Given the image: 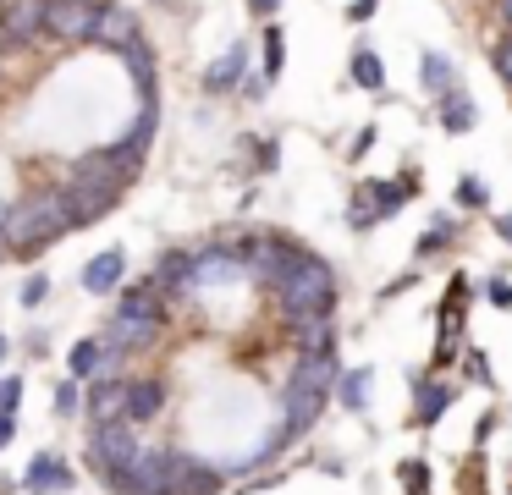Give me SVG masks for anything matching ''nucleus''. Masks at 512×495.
I'll list each match as a JSON object with an SVG mask.
<instances>
[{
    "label": "nucleus",
    "mask_w": 512,
    "mask_h": 495,
    "mask_svg": "<svg viewBox=\"0 0 512 495\" xmlns=\"http://www.w3.org/2000/svg\"><path fill=\"white\" fill-rule=\"evenodd\" d=\"M276 297H281V314H287V319L331 314V308H336V275H331V264L298 248L287 259V270L276 275Z\"/></svg>",
    "instance_id": "1"
},
{
    "label": "nucleus",
    "mask_w": 512,
    "mask_h": 495,
    "mask_svg": "<svg viewBox=\"0 0 512 495\" xmlns=\"http://www.w3.org/2000/svg\"><path fill=\"white\" fill-rule=\"evenodd\" d=\"M67 231H72V215H67V198L61 193H34L0 220V242L12 253H23V259L34 248H50V242L67 237Z\"/></svg>",
    "instance_id": "2"
},
{
    "label": "nucleus",
    "mask_w": 512,
    "mask_h": 495,
    "mask_svg": "<svg viewBox=\"0 0 512 495\" xmlns=\"http://www.w3.org/2000/svg\"><path fill=\"white\" fill-rule=\"evenodd\" d=\"M138 451H144V446H138V429L127 424V418H111V424H94V435H89V462H94V468H100L111 484H116V473H122L127 462L138 457Z\"/></svg>",
    "instance_id": "3"
},
{
    "label": "nucleus",
    "mask_w": 512,
    "mask_h": 495,
    "mask_svg": "<svg viewBox=\"0 0 512 495\" xmlns=\"http://www.w3.org/2000/svg\"><path fill=\"white\" fill-rule=\"evenodd\" d=\"M94 0H45V39L56 44H78L94 33Z\"/></svg>",
    "instance_id": "4"
},
{
    "label": "nucleus",
    "mask_w": 512,
    "mask_h": 495,
    "mask_svg": "<svg viewBox=\"0 0 512 495\" xmlns=\"http://www.w3.org/2000/svg\"><path fill=\"white\" fill-rule=\"evenodd\" d=\"M166 462H171V451H138L116 473V490L122 495H166Z\"/></svg>",
    "instance_id": "5"
},
{
    "label": "nucleus",
    "mask_w": 512,
    "mask_h": 495,
    "mask_svg": "<svg viewBox=\"0 0 512 495\" xmlns=\"http://www.w3.org/2000/svg\"><path fill=\"white\" fill-rule=\"evenodd\" d=\"M94 44H105V50H127L133 39H144V28H138L133 6H116V0H100V11H94Z\"/></svg>",
    "instance_id": "6"
},
{
    "label": "nucleus",
    "mask_w": 512,
    "mask_h": 495,
    "mask_svg": "<svg viewBox=\"0 0 512 495\" xmlns=\"http://www.w3.org/2000/svg\"><path fill=\"white\" fill-rule=\"evenodd\" d=\"M221 490V473L199 457H171L166 462V495H215Z\"/></svg>",
    "instance_id": "7"
},
{
    "label": "nucleus",
    "mask_w": 512,
    "mask_h": 495,
    "mask_svg": "<svg viewBox=\"0 0 512 495\" xmlns=\"http://www.w3.org/2000/svg\"><path fill=\"white\" fill-rule=\"evenodd\" d=\"M0 33L12 44L45 39V0H0Z\"/></svg>",
    "instance_id": "8"
},
{
    "label": "nucleus",
    "mask_w": 512,
    "mask_h": 495,
    "mask_svg": "<svg viewBox=\"0 0 512 495\" xmlns=\"http://www.w3.org/2000/svg\"><path fill=\"white\" fill-rule=\"evenodd\" d=\"M463 292H468V281L463 275H452V292H446V308H441V347H435V358H452L457 352V325H463Z\"/></svg>",
    "instance_id": "9"
},
{
    "label": "nucleus",
    "mask_w": 512,
    "mask_h": 495,
    "mask_svg": "<svg viewBox=\"0 0 512 495\" xmlns=\"http://www.w3.org/2000/svg\"><path fill=\"white\" fill-rule=\"evenodd\" d=\"M292 253H298V248H287V242H276V237H259V242H254V253H248V270H254L259 281L276 286V275L287 270Z\"/></svg>",
    "instance_id": "10"
},
{
    "label": "nucleus",
    "mask_w": 512,
    "mask_h": 495,
    "mask_svg": "<svg viewBox=\"0 0 512 495\" xmlns=\"http://www.w3.org/2000/svg\"><path fill=\"white\" fill-rule=\"evenodd\" d=\"M122 270H127V253L122 248H105L100 259L83 264V286H89V292H111V286L122 281Z\"/></svg>",
    "instance_id": "11"
},
{
    "label": "nucleus",
    "mask_w": 512,
    "mask_h": 495,
    "mask_svg": "<svg viewBox=\"0 0 512 495\" xmlns=\"http://www.w3.org/2000/svg\"><path fill=\"white\" fill-rule=\"evenodd\" d=\"M160 407H166V385L160 380H127V418H133V424L155 418Z\"/></svg>",
    "instance_id": "12"
},
{
    "label": "nucleus",
    "mask_w": 512,
    "mask_h": 495,
    "mask_svg": "<svg viewBox=\"0 0 512 495\" xmlns=\"http://www.w3.org/2000/svg\"><path fill=\"white\" fill-rule=\"evenodd\" d=\"M243 66H248V44H232L221 61H210V72H204V88H210V94H226V88H237Z\"/></svg>",
    "instance_id": "13"
},
{
    "label": "nucleus",
    "mask_w": 512,
    "mask_h": 495,
    "mask_svg": "<svg viewBox=\"0 0 512 495\" xmlns=\"http://www.w3.org/2000/svg\"><path fill=\"white\" fill-rule=\"evenodd\" d=\"M89 413H94V424L127 418V380H116V385H94V391H89Z\"/></svg>",
    "instance_id": "14"
},
{
    "label": "nucleus",
    "mask_w": 512,
    "mask_h": 495,
    "mask_svg": "<svg viewBox=\"0 0 512 495\" xmlns=\"http://www.w3.org/2000/svg\"><path fill=\"white\" fill-rule=\"evenodd\" d=\"M474 121H479V105H474V99H468L463 88H446V94H441V127H446V132H468Z\"/></svg>",
    "instance_id": "15"
},
{
    "label": "nucleus",
    "mask_w": 512,
    "mask_h": 495,
    "mask_svg": "<svg viewBox=\"0 0 512 495\" xmlns=\"http://www.w3.org/2000/svg\"><path fill=\"white\" fill-rule=\"evenodd\" d=\"M292 330H298V352H331V341H336V325H331V314L292 319Z\"/></svg>",
    "instance_id": "16"
},
{
    "label": "nucleus",
    "mask_w": 512,
    "mask_h": 495,
    "mask_svg": "<svg viewBox=\"0 0 512 495\" xmlns=\"http://www.w3.org/2000/svg\"><path fill=\"white\" fill-rule=\"evenodd\" d=\"M67 484H72L67 462H61V457H50V451H39V457H34V468H28V490H67Z\"/></svg>",
    "instance_id": "17"
},
{
    "label": "nucleus",
    "mask_w": 512,
    "mask_h": 495,
    "mask_svg": "<svg viewBox=\"0 0 512 495\" xmlns=\"http://www.w3.org/2000/svg\"><path fill=\"white\" fill-rule=\"evenodd\" d=\"M446 407H452V385H446V380H424L419 396H413V413H419V424H435Z\"/></svg>",
    "instance_id": "18"
},
{
    "label": "nucleus",
    "mask_w": 512,
    "mask_h": 495,
    "mask_svg": "<svg viewBox=\"0 0 512 495\" xmlns=\"http://www.w3.org/2000/svg\"><path fill=\"white\" fill-rule=\"evenodd\" d=\"M413 193V176H402V182H369V198H375V220H391L402 204H408Z\"/></svg>",
    "instance_id": "19"
},
{
    "label": "nucleus",
    "mask_w": 512,
    "mask_h": 495,
    "mask_svg": "<svg viewBox=\"0 0 512 495\" xmlns=\"http://www.w3.org/2000/svg\"><path fill=\"white\" fill-rule=\"evenodd\" d=\"M419 83H424V94L441 99L446 88H457V83H452V61H446V55H435V50H424V61H419Z\"/></svg>",
    "instance_id": "20"
},
{
    "label": "nucleus",
    "mask_w": 512,
    "mask_h": 495,
    "mask_svg": "<svg viewBox=\"0 0 512 495\" xmlns=\"http://www.w3.org/2000/svg\"><path fill=\"white\" fill-rule=\"evenodd\" d=\"M122 55H127V66H133L138 88H144V99H149V94H155V55H149V44H144V39H133Z\"/></svg>",
    "instance_id": "21"
},
{
    "label": "nucleus",
    "mask_w": 512,
    "mask_h": 495,
    "mask_svg": "<svg viewBox=\"0 0 512 495\" xmlns=\"http://www.w3.org/2000/svg\"><path fill=\"white\" fill-rule=\"evenodd\" d=\"M353 83L369 88V94H375V88H386V61H380L375 50H358L353 55Z\"/></svg>",
    "instance_id": "22"
},
{
    "label": "nucleus",
    "mask_w": 512,
    "mask_h": 495,
    "mask_svg": "<svg viewBox=\"0 0 512 495\" xmlns=\"http://www.w3.org/2000/svg\"><path fill=\"white\" fill-rule=\"evenodd\" d=\"M336 396H342V407H364L369 402V369H353V374H342V380H336Z\"/></svg>",
    "instance_id": "23"
},
{
    "label": "nucleus",
    "mask_w": 512,
    "mask_h": 495,
    "mask_svg": "<svg viewBox=\"0 0 512 495\" xmlns=\"http://www.w3.org/2000/svg\"><path fill=\"white\" fill-rule=\"evenodd\" d=\"M452 237H457V226H452V220L441 215V220H435V226H430V231H424V237H419V248H413V253H419V259H430V253H441V248H446V242H452Z\"/></svg>",
    "instance_id": "24"
},
{
    "label": "nucleus",
    "mask_w": 512,
    "mask_h": 495,
    "mask_svg": "<svg viewBox=\"0 0 512 495\" xmlns=\"http://www.w3.org/2000/svg\"><path fill=\"white\" fill-rule=\"evenodd\" d=\"M100 358H105L100 341H78V347H72V374H78V380H83V374H94V369H100Z\"/></svg>",
    "instance_id": "25"
},
{
    "label": "nucleus",
    "mask_w": 512,
    "mask_h": 495,
    "mask_svg": "<svg viewBox=\"0 0 512 495\" xmlns=\"http://www.w3.org/2000/svg\"><path fill=\"white\" fill-rule=\"evenodd\" d=\"M402 490H408V495H424V490H430V468H424L419 457L402 462Z\"/></svg>",
    "instance_id": "26"
},
{
    "label": "nucleus",
    "mask_w": 512,
    "mask_h": 495,
    "mask_svg": "<svg viewBox=\"0 0 512 495\" xmlns=\"http://www.w3.org/2000/svg\"><path fill=\"white\" fill-rule=\"evenodd\" d=\"M485 182H479V176H463V182H457V204H463V209H479V204H485Z\"/></svg>",
    "instance_id": "27"
},
{
    "label": "nucleus",
    "mask_w": 512,
    "mask_h": 495,
    "mask_svg": "<svg viewBox=\"0 0 512 495\" xmlns=\"http://www.w3.org/2000/svg\"><path fill=\"white\" fill-rule=\"evenodd\" d=\"M490 66H496V77H501V83L512 88V33H507V39L496 44V50H490Z\"/></svg>",
    "instance_id": "28"
},
{
    "label": "nucleus",
    "mask_w": 512,
    "mask_h": 495,
    "mask_svg": "<svg viewBox=\"0 0 512 495\" xmlns=\"http://www.w3.org/2000/svg\"><path fill=\"white\" fill-rule=\"evenodd\" d=\"M281 72V28H270L265 33V77H276Z\"/></svg>",
    "instance_id": "29"
},
{
    "label": "nucleus",
    "mask_w": 512,
    "mask_h": 495,
    "mask_svg": "<svg viewBox=\"0 0 512 495\" xmlns=\"http://www.w3.org/2000/svg\"><path fill=\"white\" fill-rule=\"evenodd\" d=\"M17 402H23V380H0V413H17Z\"/></svg>",
    "instance_id": "30"
},
{
    "label": "nucleus",
    "mask_w": 512,
    "mask_h": 495,
    "mask_svg": "<svg viewBox=\"0 0 512 495\" xmlns=\"http://www.w3.org/2000/svg\"><path fill=\"white\" fill-rule=\"evenodd\" d=\"M485 297H490L496 308H512V281H501V275H496V281L485 286Z\"/></svg>",
    "instance_id": "31"
},
{
    "label": "nucleus",
    "mask_w": 512,
    "mask_h": 495,
    "mask_svg": "<svg viewBox=\"0 0 512 495\" xmlns=\"http://www.w3.org/2000/svg\"><path fill=\"white\" fill-rule=\"evenodd\" d=\"M45 292H50V281H45V275H34V281L23 286V303H28V308H34V303H45Z\"/></svg>",
    "instance_id": "32"
},
{
    "label": "nucleus",
    "mask_w": 512,
    "mask_h": 495,
    "mask_svg": "<svg viewBox=\"0 0 512 495\" xmlns=\"http://www.w3.org/2000/svg\"><path fill=\"white\" fill-rule=\"evenodd\" d=\"M56 407H61V413H72V407H78V385H61V391H56Z\"/></svg>",
    "instance_id": "33"
},
{
    "label": "nucleus",
    "mask_w": 512,
    "mask_h": 495,
    "mask_svg": "<svg viewBox=\"0 0 512 495\" xmlns=\"http://www.w3.org/2000/svg\"><path fill=\"white\" fill-rule=\"evenodd\" d=\"M12 435H17V413H0V446H12Z\"/></svg>",
    "instance_id": "34"
},
{
    "label": "nucleus",
    "mask_w": 512,
    "mask_h": 495,
    "mask_svg": "<svg viewBox=\"0 0 512 495\" xmlns=\"http://www.w3.org/2000/svg\"><path fill=\"white\" fill-rule=\"evenodd\" d=\"M375 6H380V0H353V6H347V17H353V22H364Z\"/></svg>",
    "instance_id": "35"
},
{
    "label": "nucleus",
    "mask_w": 512,
    "mask_h": 495,
    "mask_svg": "<svg viewBox=\"0 0 512 495\" xmlns=\"http://www.w3.org/2000/svg\"><path fill=\"white\" fill-rule=\"evenodd\" d=\"M496 231H501V237L512 242V215H496Z\"/></svg>",
    "instance_id": "36"
},
{
    "label": "nucleus",
    "mask_w": 512,
    "mask_h": 495,
    "mask_svg": "<svg viewBox=\"0 0 512 495\" xmlns=\"http://www.w3.org/2000/svg\"><path fill=\"white\" fill-rule=\"evenodd\" d=\"M501 17H507V22H512V0H501Z\"/></svg>",
    "instance_id": "37"
},
{
    "label": "nucleus",
    "mask_w": 512,
    "mask_h": 495,
    "mask_svg": "<svg viewBox=\"0 0 512 495\" xmlns=\"http://www.w3.org/2000/svg\"><path fill=\"white\" fill-rule=\"evenodd\" d=\"M0 358H6V341H0Z\"/></svg>",
    "instance_id": "38"
},
{
    "label": "nucleus",
    "mask_w": 512,
    "mask_h": 495,
    "mask_svg": "<svg viewBox=\"0 0 512 495\" xmlns=\"http://www.w3.org/2000/svg\"><path fill=\"white\" fill-rule=\"evenodd\" d=\"M0 220H6V215H0Z\"/></svg>",
    "instance_id": "39"
}]
</instances>
